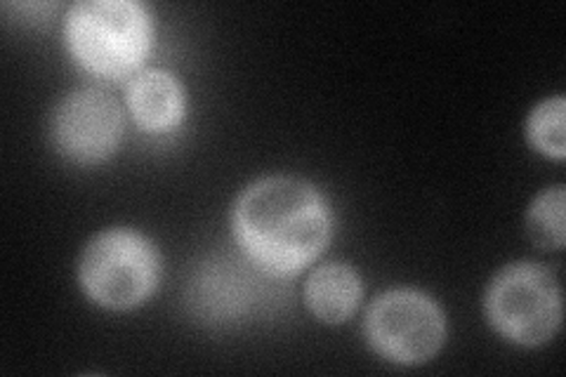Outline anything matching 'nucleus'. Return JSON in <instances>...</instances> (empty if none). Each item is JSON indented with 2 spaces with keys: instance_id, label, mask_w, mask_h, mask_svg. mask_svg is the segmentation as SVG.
Masks as SVG:
<instances>
[{
  "instance_id": "f257e3e1",
  "label": "nucleus",
  "mask_w": 566,
  "mask_h": 377,
  "mask_svg": "<svg viewBox=\"0 0 566 377\" xmlns=\"http://www.w3.org/2000/svg\"><path fill=\"white\" fill-rule=\"evenodd\" d=\"M234 233L264 272L291 276L322 253L331 237L328 208L297 177H268L248 187L234 206Z\"/></svg>"
},
{
  "instance_id": "423d86ee",
  "label": "nucleus",
  "mask_w": 566,
  "mask_h": 377,
  "mask_svg": "<svg viewBox=\"0 0 566 377\" xmlns=\"http://www.w3.org/2000/svg\"><path fill=\"white\" fill-rule=\"evenodd\" d=\"M50 130L60 154L76 164H97L118 147L123 118L109 95L81 90L57 104Z\"/></svg>"
},
{
  "instance_id": "0eeeda50",
  "label": "nucleus",
  "mask_w": 566,
  "mask_h": 377,
  "mask_svg": "<svg viewBox=\"0 0 566 377\" xmlns=\"http://www.w3.org/2000/svg\"><path fill=\"white\" fill-rule=\"evenodd\" d=\"M128 106L142 128L168 130L185 114L182 85L166 71H145L128 87Z\"/></svg>"
},
{
  "instance_id": "20e7f679",
  "label": "nucleus",
  "mask_w": 566,
  "mask_h": 377,
  "mask_svg": "<svg viewBox=\"0 0 566 377\" xmlns=\"http://www.w3.org/2000/svg\"><path fill=\"white\" fill-rule=\"evenodd\" d=\"M486 314L493 328L512 343L543 345L562 321L559 289L538 264H510L489 285Z\"/></svg>"
},
{
  "instance_id": "9d476101",
  "label": "nucleus",
  "mask_w": 566,
  "mask_h": 377,
  "mask_svg": "<svg viewBox=\"0 0 566 377\" xmlns=\"http://www.w3.org/2000/svg\"><path fill=\"white\" fill-rule=\"evenodd\" d=\"M564 112L566 104L562 97L543 102L528 118V137L536 149L553 158H564Z\"/></svg>"
},
{
  "instance_id": "39448f33",
  "label": "nucleus",
  "mask_w": 566,
  "mask_h": 377,
  "mask_svg": "<svg viewBox=\"0 0 566 377\" xmlns=\"http://www.w3.org/2000/svg\"><path fill=\"white\" fill-rule=\"evenodd\" d=\"M444 316L437 304L416 291H389L366 314L370 347L403 366L432 358L444 343Z\"/></svg>"
},
{
  "instance_id": "7ed1b4c3",
  "label": "nucleus",
  "mask_w": 566,
  "mask_h": 377,
  "mask_svg": "<svg viewBox=\"0 0 566 377\" xmlns=\"http://www.w3.org/2000/svg\"><path fill=\"white\" fill-rule=\"evenodd\" d=\"M158 253L149 239L130 229L104 231L81 258L83 291L102 307L130 310L145 302L158 281Z\"/></svg>"
},
{
  "instance_id": "6e6552de",
  "label": "nucleus",
  "mask_w": 566,
  "mask_h": 377,
  "mask_svg": "<svg viewBox=\"0 0 566 377\" xmlns=\"http://www.w3.org/2000/svg\"><path fill=\"white\" fill-rule=\"evenodd\" d=\"M305 300L316 318L343 323L359 307L361 281L347 264L318 266L307 281Z\"/></svg>"
},
{
  "instance_id": "f03ea898",
  "label": "nucleus",
  "mask_w": 566,
  "mask_h": 377,
  "mask_svg": "<svg viewBox=\"0 0 566 377\" xmlns=\"http://www.w3.org/2000/svg\"><path fill=\"white\" fill-rule=\"evenodd\" d=\"M66 41L81 66L102 78H123L147 57L149 14L128 0H85L66 17Z\"/></svg>"
},
{
  "instance_id": "1a4fd4ad",
  "label": "nucleus",
  "mask_w": 566,
  "mask_h": 377,
  "mask_svg": "<svg viewBox=\"0 0 566 377\" xmlns=\"http://www.w3.org/2000/svg\"><path fill=\"white\" fill-rule=\"evenodd\" d=\"M528 237L541 248H562L566 239L564 227V189L555 187L541 193L526 214Z\"/></svg>"
}]
</instances>
